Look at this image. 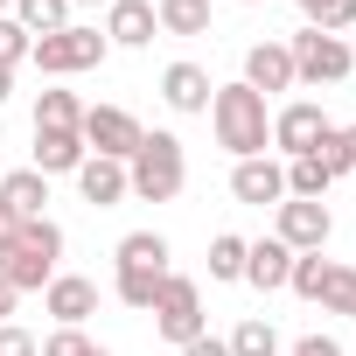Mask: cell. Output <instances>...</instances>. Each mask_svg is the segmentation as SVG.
Segmentation results:
<instances>
[{
  "instance_id": "6da1fadb",
  "label": "cell",
  "mask_w": 356,
  "mask_h": 356,
  "mask_svg": "<svg viewBox=\"0 0 356 356\" xmlns=\"http://www.w3.org/2000/svg\"><path fill=\"white\" fill-rule=\"evenodd\" d=\"M210 126H217V147H231L238 161L273 147V112H266V98L252 84H217L210 91Z\"/></svg>"
},
{
  "instance_id": "7a4b0ae2",
  "label": "cell",
  "mask_w": 356,
  "mask_h": 356,
  "mask_svg": "<svg viewBox=\"0 0 356 356\" xmlns=\"http://www.w3.org/2000/svg\"><path fill=\"white\" fill-rule=\"evenodd\" d=\"M182 182H189L182 140H175V133H147V140L133 147V161H126V189H133L140 203H175Z\"/></svg>"
},
{
  "instance_id": "3957f363",
  "label": "cell",
  "mask_w": 356,
  "mask_h": 356,
  "mask_svg": "<svg viewBox=\"0 0 356 356\" xmlns=\"http://www.w3.org/2000/svg\"><path fill=\"white\" fill-rule=\"evenodd\" d=\"M112 56V42L98 35V29H56V35H35V49H29V63L42 70V77H77V70H98Z\"/></svg>"
},
{
  "instance_id": "277c9868",
  "label": "cell",
  "mask_w": 356,
  "mask_h": 356,
  "mask_svg": "<svg viewBox=\"0 0 356 356\" xmlns=\"http://www.w3.org/2000/svg\"><path fill=\"white\" fill-rule=\"evenodd\" d=\"M286 56H293V84H342L349 70H356V49L342 42V35H321V29H300L293 42H286Z\"/></svg>"
},
{
  "instance_id": "5b68a950",
  "label": "cell",
  "mask_w": 356,
  "mask_h": 356,
  "mask_svg": "<svg viewBox=\"0 0 356 356\" xmlns=\"http://www.w3.org/2000/svg\"><path fill=\"white\" fill-rule=\"evenodd\" d=\"M147 314H154V328H161L175 349H182V342H196V335H203V286H196L189 273H168Z\"/></svg>"
},
{
  "instance_id": "8992f818",
  "label": "cell",
  "mask_w": 356,
  "mask_h": 356,
  "mask_svg": "<svg viewBox=\"0 0 356 356\" xmlns=\"http://www.w3.org/2000/svg\"><path fill=\"white\" fill-rule=\"evenodd\" d=\"M147 140V126L126 112V105H84V147L105 154V161H133V147Z\"/></svg>"
},
{
  "instance_id": "52a82bcc",
  "label": "cell",
  "mask_w": 356,
  "mask_h": 356,
  "mask_svg": "<svg viewBox=\"0 0 356 356\" xmlns=\"http://www.w3.org/2000/svg\"><path fill=\"white\" fill-rule=\"evenodd\" d=\"M328 133V112L314 105V98H293V105H280L273 112V147L286 154V161H300V154H314V140Z\"/></svg>"
},
{
  "instance_id": "ba28073f",
  "label": "cell",
  "mask_w": 356,
  "mask_h": 356,
  "mask_svg": "<svg viewBox=\"0 0 356 356\" xmlns=\"http://www.w3.org/2000/svg\"><path fill=\"white\" fill-rule=\"evenodd\" d=\"M328 231H335L328 203H307V196H286V203H280V231H273V238H280L286 252H321Z\"/></svg>"
},
{
  "instance_id": "9c48e42d",
  "label": "cell",
  "mask_w": 356,
  "mask_h": 356,
  "mask_svg": "<svg viewBox=\"0 0 356 356\" xmlns=\"http://www.w3.org/2000/svg\"><path fill=\"white\" fill-rule=\"evenodd\" d=\"M231 196H238V203H252V210H266V203L280 210V203H286V168H280L273 154L238 161V168H231Z\"/></svg>"
},
{
  "instance_id": "30bf717a",
  "label": "cell",
  "mask_w": 356,
  "mask_h": 356,
  "mask_svg": "<svg viewBox=\"0 0 356 356\" xmlns=\"http://www.w3.org/2000/svg\"><path fill=\"white\" fill-rule=\"evenodd\" d=\"M42 307L56 314V328H84L98 314V280H77V273H56L42 286Z\"/></svg>"
},
{
  "instance_id": "8fae6325",
  "label": "cell",
  "mask_w": 356,
  "mask_h": 356,
  "mask_svg": "<svg viewBox=\"0 0 356 356\" xmlns=\"http://www.w3.org/2000/svg\"><path fill=\"white\" fill-rule=\"evenodd\" d=\"M154 35H161L154 0H112V8H105V42L112 49H147Z\"/></svg>"
},
{
  "instance_id": "7c38bea8",
  "label": "cell",
  "mask_w": 356,
  "mask_h": 356,
  "mask_svg": "<svg viewBox=\"0 0 356 356\" xmlns=\"http://www.w3.org/2000/svg\"><path fill=\"white\" fill-rule=\"evenodd\" d=\"M238 84H252L259 98L293 91V56H286V42H252V49H245V77H238Z\"/></svg>"
},
{
  "instance_id": "4fadbf2b",
  "label": "cell",
  "mask_w": 356,
  "mask_h": 356,
  "mask_svg": "<svg viewBox=\"0 0 356 356\" xmlns=\"http://www.w3.org/2000/svg\"><path fill=\"white\" fill-rule=\"evenodd\" d=\"M210 91H217V84H210L203 63H168V70H161V98H168L175 112H210Z\"/></svg>"
},
{
  "instance_id": "5bb4252c",
  "label": "cell",
  "mask_w": 356,
  "mask_h": 356,
  "mask_svg": "<svg viewBox=\"0 0 356 356\" xmlns=\"http://www.w3.org/2000/svg\"><path fill=\"white\" fill-rule=\"evenodd\" d=\"M77 189H84V203H98V210L126 203V196H133V189H126V161H105V154H84V168H77Z\"/></svg>"
},
{
  "instance_id": "9a60e30c",
  "label": "cell",
  "mask_w": 356,
  "mask_h": 356,
  "mask_svg": "<svg viewBox=\"0 0 356 356\" xmlns=\"http://www.w3.org/2000/svg\"><path fill=\"white\" fill-rule=\"evenodd\" d=\"M245 280H252L259 293H280V286L293 280V252H286L280 238H259V245H245Z\"/></svg>"
},
{
  "instance_id": "2e32d148",
  "label": "cell",
  "mask_w": 356,
  "mask_h": 356,
  "mask_svg": "<svg viewBox=\"0 0 356 356\" xmlns=\"http://www.w3.org/2000/svg\"><path fill=\"white\" fill-rule=\"evenodd\" d=\"M0 203H8L22 224H35V217H42V203H49V175H35V168L0 175Z\"/></svg>"
},
{
  "instance_id": "e0dca14e",
  "label": "cell",
  "mask_w": 356,
  "mask_h": 356,
  "mask_svg": "<svg viewBox=\"0 0 356 356\" xmlns=\"http://www.w3.org/2000/svg\"><path fill=\"white\" fill-rule=\"evenodd\" d=\"M84 154V133H35V175H77Z\"/></svg>"
},
{
  "instance_id": "ac0fdd59",
  "label": "cell",
  "mask_w": 356,
  "mask_h": 356,
  "mask_svg": "<svg viewBox=\"0 0 356 356\" xmlns=\"http://www.w3.org/2000/svg\"><path fill=\"white\" fill-rule=\"evenodd\" d=\"M49 280H56V266H49V259H35V252H22V245H8V252H0V286L35 293V286H49Z\"/></svg>"
},
{
  "instance_id": "d6986e66",
  "label": "cell",
  "mask_w": 356,
  "mask_h": 356,
  "mask_svg": "<svg viewBox=\"0 0 356 356\" xmlns=\"http://www.w3.org/2000/svg\"><path fill=\"white\" fill-rule=\"evenodd\" d=\"M35 133H84V98L77 91H42L35 98Z\"/></svg>"
},
{
  "instance_id": "ffe728a7",
  "label": "cell",
  "mask_w": 356,
  "mask_h": 356,
  "mask_svg": "<svg viewBox=\"0 0 356 356\" xmlns=\"http://www.w3.org/2000/svg\"><path fill=\"white\" fill-rule=\"evenodd\" d=\"M161 35H210V0H154Z\"/></svg>"
},
{
  "instance_id": "44dd1931",
  "label": "cell",
  "mask_w": 356,
  "mask_h": 356,
  "mask_svg": "<svg viewBox=\"0 0 356 356\" xmlns=\"http://www.w3.org/2000/svg\"><path fill=\"white\" fill-rule=\"evenodd\" d=\"M119 266H133V273H175L161 231H126V238H119Z\"/></svg>"
},
{
  "instance_id": "7402d4cb",
  "label": "cell",
  "mask_w": 356,
  "mask_h": 356,
  "mask_svg": "<svg viewBox=\"0 0 356 356\" xmlns=\"http://www.w3.org/2000/svg\"><path fill=\"white\" fill-rule=\"evenodd\" d=\"M314 300H321L328 314H342V321H356V266H335V259H328V273H321V286H314Z\"/></svg>"
},
{
  "instance_id": "603a6c76",
  "label": "cell",
  "mask_w": 356,
  "mask_h": 356,
  "mask_svg": "<svg viewBox=\"0 0 356 356\" xmlns=\"http://www.w3.org/2000/svg\"><path fill=\"white\" fill-rule=\"evenodd\" d=\"M15 22L29 35H56V29H70V0H15Z\"/></svg>"
},
{
  "instance_id": "cb8c5ba5",
  "label": "cell",
  "mask_w": 356,
  "mask_h": 356,
  "mask_svg": "<svg viewBox=\"0 0 356 356\" xmlns=\"http://www.w3.org/2000/svg\"><path fill=\"white\" fill-rule=\"evenodd\" d=\"M231 356H280V328H273L266 314L238 321V328H231Z\"/></svg>"
},
{
  "instance_id": "d4e9b609",
  "label": "cell",
  "mask_w": 356,
  "mask_h": 356,
  "mask_svg": "<svg viewBox=\"0 0 356 356\" xmlns=\"http://www.w3.org/2000/svg\"><path fill=\"white\" fill-rule=\"evenodd\" d=\"M161 280H168V273H133V266H119L112 293H119V300H126L133 314H147V307H154V293H161Z\"/></svg>"
},
{
  "instance_id": "484cf974",
  "label": "cell",
  "mask_w": 356,
  "mask_h": 356,
  "mask_svg": "<svg viewBox=\"0 0 356 356\" xmlns=\"http://www.w3.org/2000/svg\"><path fill=\"white\" fill-rule=\"evenodd\" d=\"M286 196H307V203H321V196H328V168H321L314 154L286 161Z\"/></svg>"
},
{
  "instance_id": "4316f807",
  "label": "cell",
  "mask_w": 356,
  "mask_h": 356,
  "mask_svg": "<svg viewBox=\"0 0 356 356\" xmlns=\"http://www.w3.org/2000/svg\"><path fill=\"white\" fill-rule=\"evenodd\" d=\"M210 280H245V238L238 231H217L210 238Z\"/></svg>"
},
{
  "instance_id": "83f0119b",
  "label": "cell",
  "mask_w": 356,
  "mask_h": 356,
  "mask_svg": "<svg viewBox=\"0 0 356 356\" xmlns=\"http://www.w3.org/2000/svg\"><path fill=\"white\" fill-rule=\"evenodd\" d=\"M307 29H321V35L356 29V0H307Z\"/></svg>"
},
{
  "instance_id": "f1b7e54d",
  "label": "cell",
  "mask_w": 356,
  "mask_h": 356,
  "mask_svg": "<svg viewBox=\"0 0 356 356\" xmlns=\"http://www.w3.org/2000/svg\"><path fill=\"white\" fill-rule=\"evenodd\" d=\"M15 245H22V252H35V259H49V266L63 259V231H56L49 217H35V224H22V238H15Z\"/></svg>"
},
{
  "instance_id": "f546056e",
  "label": "cell",
  "mask_w": 356,
  "mask_h": 356,
  "mask_svg": "<svg viewBox=\"0 0 356 356\" xmlns=\"http://www.w3.org/2000/svg\"><path fill=\"white\" fill-rule=\"evenodd\" d=\"M35 356H112V349H105V342H91L84 328H56V335H49Z\"/></svg>"
},
{
  "instance_id": "4dcf8cb0",
  "label": "cell",
  "mask_w": 356,
  "mask_h": 356,
  "mask_svg": "<svg viewBox=\"0 0 356 356\" xmlns=\"http://www.w3.org/2000/svg\"><path fill=\"white\" fill-rule=\"evenodd\" d=\"M29 49H35V35L15 22V15H0V70H15V63H29Z\"/></svg>"
},
{
  "instance_id": "1f68e13d",
  "label": "cell",
  "mask_w": 356,
  "mask_h": 356,
  "mask_svg": "<svg viewBox=\"0 0 356 356\" xmlns=\"http://www.w3.org/2000/svg\"><path fill=\"white\" fill-rule=\"evenodd\" d=\"M314 161L328 168V182H342V175H349V147H342V126H328V133L314 140Z\"/></svg>"
},
{
  "instance_id": "d6a6232c",
  "label": "cell",
  "mask_w": 356,
  "mask_h": 356,
  "mask_svg": "<svg viewBox=\"0 0 356 356\" xmlns=\"http://www.w3.org/2000/svg\"><path fill=\"white\" fill-rule=\"evenodd\" d=\"M42 342L29 335V328H15V321H0V356H35Z\"/></svg>"
},
{
  "instance_id": "836d02e7",
  "label": "cell",
  "mask_w": 356,
  "mask_h": 356,
  "mask_svg": "<svg viewBox=\"0 0 356 356\" xmlns=\"http://www.w3.org/2000/svg\"><path fill=\"white\" fill-rule=\"evenodd\" d=\"M293 356H342V342H335V335H300Z\"/></svg>"
},
{
  "instance_id": "e575fe53",
  "label": "cell",
  "mask_w": 356,
  "mask_h": 356,
  "mask_svg": "<svg viewBox=\"0 0 356 356\" xmlns=\"http://www.w3.org/2000/svg\"><path fill=\"white\" fill-rule=\"evenodd\" d=\"M182 356H231V342H217V335H210V328H203V335H196V342H182Z\"/></svg>"
},
{
  "instance_id": "d590c367",
  "label": "cell",
  "mask_w": 356,
  "mask_h": 356,
  "mask_svg": "<svg viewBox=\"0 0 356 356\" xmlns=\"http://www.w3.org/2000/svg\"><path fill=\"white\" fill-rule=\"evenodd\" d=\"M15 238H22V217H15V210H8V203H0V252H8V245H15Z\"/></svg>"
},
{
  "instance_id": "8d00e7d4",
  "label": "cell",
  "mask_w": 356,
  "mask_h": 356,
  "mask_svg": "<svg viewBox=\"0 0 356 356\" xmlns=\"http://www.w3.org/2000/svg\"><path fill=\"white\" fill-rule=\"evenodd\" d=\"M15 300H22L15 286H0V321H8V314H15Z\"/></svg>"
},
{
  "instance_id": "74e56055",
  "label": "cell",
  "mask_w": 356,
  "mask_h": 356,
  "mask_svg": "<svg viewBox=\"0 0 356 356\" xmlns=\"http://www.w3.org/2000/svg\"><path fill=\"white\" fill-rule=\"evenodd\" d=\"M342 147H349V175H356V126H342Z\"/></svg>"
},
{
  "instance_id": "f35d334b",
  "label": "cell",
  "mask_w": 356,
  "mask_h": 356,
  "mask_svg": "<svg viewBox=\"0 0 356 356\" xmlns=\"http://www.w3.org/2000/svg\"><path fill=\"white\" fill-rule=\"evenodd\" d=\"M8 91H15V70H0V105H8Z\"/></svg>"
},
{
  "instance_id": "ab89813d",
  "label": "cell",
  "mask_w": 356,
  "mask_h": 356,
  "mask_svg": "<svg viewBox=\"0 0 356 356\" xmlns=\"http://www.w3.org/2000/svg\"><path fill=\"white\" fill-rule=\"evenodd\" d=\"M70 8H112V0H70Z\"/></svg>"
},
{
  "instance_id": "60d3db41",
  "label": "cell",
  "mask_w": 356,
  "mask_h": 356,
  "mask_svg": "<svg viewBox=\"0 0 356 356\" xmlns=\"http://www.w3.org/2000/svg\"><path fill=\"white\" fill-rule=\"evenodd\" d=\"M0 8H15V0H0Z\"/></svg>"
},
{
  "instance_id": "b9f144b4",
  "label": "cell",
  "mask_w": 356,
  "mask_h": 356,
  "mask_svg": "<svg viewBox=\"0 0 356 356\" xmlns=\"http://www.w3.org/2000/svg\"><path fill=\"white\" fill-rule=\"evenodd\" d=\"M245 8H259V0H245Z\"/></svg>"
}]
</instances>
